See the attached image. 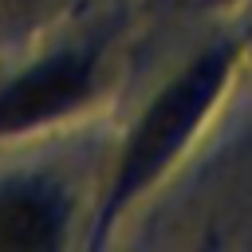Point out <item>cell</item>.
I'll list each match as a JSON object with an SVG mask.
<instances>
[{
    "label": "cell",
    "mask_w": 252,
    "mask_h": 252,
    "mask_svg": "<svg viewBox=\"0 0 252 252\" xmlns=\"http://www.w3.org/2000/svg\"><path fill=\"white\" fill-rule=\"evenodd\" d=\"M232 71V51L228 47H213L201 59H193L142 114L138 130L130 134L118 173H114V205L130 201L146 181H154L173 154L185 146V138L197 130V122L205 118V110L213 106V98L224 91V79Z\"/></svg>",
    "instance_id": "cell-1"
},
{
    "label": "cell",
    "mask_w": 252,
    "mask_h": 252,
    "mask_svg": "<svg viewBox=\"0 0 252 252\" xmlns=\"http://www.w3.org/2000/svg\"><path fill=\"white\" fill-rule=\"evenodd\" d=\"M87 79H91V67L79 55H59L24 71L16 83L0 91V130H24L39 118L67 110L71 102L83 98Z\"/></svg>",
    "instance_id": "cell-2"
},
{
    "label": "cell",
    "mask_w": 252,
    "mask_h": 252,
    "mask_svg": "<svg viewBox=\"0 0 252 252\" xmlns=\"http://www.w3.org/2000/svg\"><path fill=\"white\" fill-rule=\"evenodd\" d=\"M55 240V213L43 197L12 193L0 201V248H47Z\"/></svg>",
    "instance_id": "cell-3"
}]
</instances>
